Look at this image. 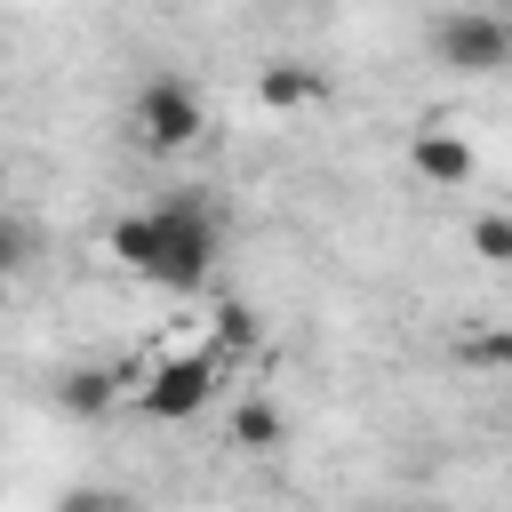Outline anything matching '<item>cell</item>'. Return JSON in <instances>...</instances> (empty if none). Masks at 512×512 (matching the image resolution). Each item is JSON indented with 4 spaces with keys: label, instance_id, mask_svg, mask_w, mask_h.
<instances>
[{
    "label": "cell",
    "instance_id": "cell-1",
    "mask_svg": "<svg viewBox=\"0 0 512 512\" xmlns=\"http://www.w3.org/2000/svg\"><path fill=\"white\" fill-rule=\"evenodd\" d=\"M104 248H112L128 272H144L152 288L184 296V288L208 280V264H216V248H224V224H216L208 192L184 184V192H168V200H152V208H136V216H112Z\"/></svg>",
    "mask_w": 512,
    "mask_h": 512
},
{
    "label": "cell",
    "instance_id": "cell-2",
    "mask_svg": "<svg viewBox=\"0 0 512 512\" xmlns=\"http://www.w3.org/2000/svg\"><path fill=\"white\" fill-rule=\"evenodd\" d=\"M200 128H208V96H200L184 72H152V80L128 96V136H136V152H152V160L192 152Z\"/></svg>",
    "mask_w": 512,
    "mask_h": 512
},
{
    "label": "cell",
    "instance_id": "cell-3",
    "mask_svg": "<svg viewBox=\"0 0 512 512\" xmlns=\"http://www.w3.org/2000/svg\"><path fill=\"white\" fill-rule=\"evenodd\" d=\"M432 56L464 80H488V72H512V8H448L424 24Z\"/></svg>",
    "mask_w": 512,
    "mask_h": 512
},
{
    "label": "cell",
    "instance_id": "cell-4",
    "mask_svg": "<svg viewBox=\"0 0 512 512\" xmlns=\"http://www.w3.org/2000/svg\"><path fill=\"white\" fill-rule=\"evenodd\" d=\"M216 376H224V352H216V344H200V352H168V360L136 384V408H144L152 424H192V416L216 400Z\"/></svg>",
    "mask_w": 512,
    "mask_h": 512
},
{
    "label": "cell",
    "instance_id": "cell-5",
    "mask_svg": "<svg viewBox=\"0 0 512 512\" xmlns=\"http://www.w3.org/2000/svg\"><path fill=\"white\" fill-rule=\"evenodd\" d=\"M408 168H416L424 184H440V192H464V184H472V144H464L456 128L424 120V128L408 136Z\"/></svg>",
    "mask_w": 512,
    "mask_h": 512
},
{
    "label": "cell",
    "instance_id": "cell-6",
    "mask_svg": "<svg viewBox=\"0 0 512 512\" xmlns=\"http://www.w3.org/2000/svg\"><path fill=\"white\" fill-rule=\"evenodd\" d=\"M256 104H264V112L328 104V72H320V64H264V72H256Z\"/></svg>",
    "mask_w": 512,
    "mask_h": 512
},
{
    "label": "cell",
    "instance_id": "cell-7",
    "mask_svg": "<svg viewBox=\"0 0 512 512\" xmlns=\"http://www.w3.org/2000/svg\"><path fill=\"white\" fill-rule=\"evenodd\" d=\"M288 440V416L264 400V392H240V408H232V448H248V456H272Z\"/></svg>",
    "mask_w": 512,
    "mask_h": 512
},
{
    "label": "cell",
    "instance_id": "cell-8",
    "mask_svg": "<svg viewBox=\"0 0 512 512\" xmlns=\"http://www.w3.org/2000/svg\"><path fill=\"white\" fill-rule=\"evenodd\" d=\"M56 400H64V416H104V408L120 400V376H112V368H72Z\"/></svg>",
    "mask_w": 512,
    "mask_h": 512
},
{
    "label": "cell",
    "instance_id": "cell-9",
    "mask_svg": "<svg viewBox=\"0 0 512 512\" xmlns=\"http://www.w3.org/2000/svg\"><path fill=\"white\" fill-rule=\"evenodd\" d=\"M472 256L480 264H512V208H480L472 216Z\"/></svg>",
    "mask_w": 512,
    "mask_h": 512
},
{
    "label": "cell",
    "instance_id": "cell-10",
    "mask_svg": "<svg viewBox=\"0 0 512 512\" xmlns=\"http://www.w3.org/2000/svg\"><path fill=\"white\" fill-rule=\"evenodd\" d=\"M256 336H264V328H256V312H248V304H216V352H224V360L256 352Z\"/></svg>",
    "mask_w": 512,
    "mask_h": 512
},
{
    "label": "cell",
    "instance_id": "cell-11",
    "mask_svg": "<svg viewBox=\"0 0 512 512\" xmlns=\"http://www.w3.org/2000/svg\"><path fill=\"white\" fill-rule=\"evenodd\" d=\"M464 360H472V368L512 376V328H472V336H464Z\"/></svg>",
    "mask_w": 512,
    "mask_h": 512
},
{
    "label": "cell",
    "instance_id": "cell-12",
    "mask_svg": "<svg viewBox=\"0 0 512 512\" xmlns=\"http://www.w3.org/2000/svg\"><path fill=\"white\" fill-rule=\"evenodd\" d=\"M56 512H128V496H112V488H64Z\"/></svg>",
    "mask_w": 512,
    "mask_h": 512
},
{
    "label": "cell",
    "instance_id": "cell-13",
    "mask_svg": "<svg viewBox=\"0 0 512 512\" xmlns=\"http://www.w3.org/2000/svg\"><path fill=\"white\" fill-rule=\"evenodd\" d=\"M504 432H512V408H504Z\"/></svg>",
    "mask_w": 512,
    "mask_h": 512
}]
</instances>
